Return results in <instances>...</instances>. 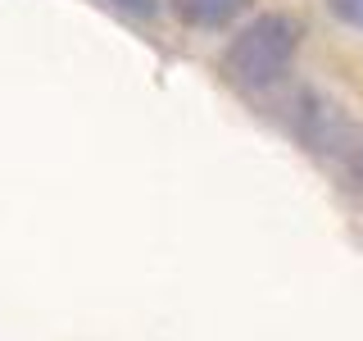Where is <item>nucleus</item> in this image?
Listing matches in <instances>:
<instances>
[{
  "instance_id": "f257e3e1",
  "label": "nucleus",
  "mask_w": 363,
  "mask_h": 341,
  "mask_svg": "<svg viewBox=\"0 0 363 341\" xmlns=\"http://www.w3.org/2000/svg\"><path fill=\"white\" fill-rule=\"evenodd\" d=\"M295 45H300V23L286 14H264L232 37V45L223 55V73L250 91L272 87L291 68Z\"/></svg>"
},
{
  "instance_id": "f03ea898",
  "label": "nucleus",
  "mask_w": 363,
  "mask_h": 341,
  "mask_svg": "<svg viewBox=\"0 0 363 341\" xmlns=\"http://www.w3.org/2000/svg\"><path fill=\"white\" fill-rule=\"evenodd\" d=\"M241 9H245V0H173V14L182 23H191V28H223Z\"/></svg>"
},
{
  "instance_id": "7ed1b4c3",
  "label": "nucleus",
  "mask_w": 363,
  "mask_h": 341,
  "mask_svg": "<svg viewBox=\"0 0 363 341\" xmlns=\"http://www.w3.org/2000/svg\"><path fill=\"white\" fill-rule=\"evenodd\" d=\"M327 5H332V14L340 23H350V28L363 32V0H327Z\"/></svg>"
},
{
  "instance_id": "20e7f679",
  "label": "nucleus",
  "mask_w": 363,
  "mask_h": 341,
  "mask_svg": "<svg viewBox=\"0 0 363 341\" xmlns=\"http://www.w3.org/2000/svg\"><path fill=\"white\" fill-rule=\"evenodd\" d=\"M118 9H128V14H155V5L159 0H113Z\"/></svg>"
},
{
  "instance_id": "39448f33",
  "label": "nucleus",
  "mask_w": 363,
  "mask_h": 341,
  "mask_svg": "<svg viewBox=\"0 0 363 341\" xmlns=\"http://www.w3.org/2000/svg\"><path fill=\"white\" fill-rule=\"evenodd\" d=\"M359 178H363V151H359Z\"/></svg>"
}]
</instances>
